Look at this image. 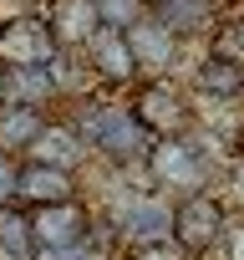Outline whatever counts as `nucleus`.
Masks as SVG:
<instances>
[{
  "label": "nucleus",
  "mask_w": 244,
  "mask_h": 260,
  "mask_svg": "<svg viewBox=\"0 0 244 260\" xmlns=\"http://www.w3.org/2000/svg\"><path fill=\"white\" fill-rule=\"evenodd\" d=\"M82 51H87V61H92L107 82H133V77H138L128 41H122V31H112V26H97V31H92V41H87Z\"/></svg>",
  "instance_id": "ddd939ff"
},
{
  "label": "nucleus",
  "mask_w": 244,
  "mask_h": 260,
  "mask_svg": "<svg viewBox=\"0 0 244 260\" xmlns=\"http://www.w3.org/2000/svg\"><path fill=\"white\" fill-rule=\"evenodd\" d=\"M112 224H117L122 240L153 245V240H168V235H173V209H168L163 199H153V194H128V199L117 204Z\"/></svg>",
  "instance_id": "0eeeda50"
},
{
  "label": "nucleus",
  "mask_w": 244,
  "mask_h": 260,
  "mask_svg": "<svg viewBox=\"0 0 244 260\" xmlns=\"http://www.w3.org/2000/svg\"><path fill=\"white\" fill-rule=\"evenodd\" d=\"M6 97H11V107H31V112H46V107L61 97V77H56V61H51V67H6Z\"/></svg>",
  "instance_id": "9b49d317"
},
{
  "label": "nucleus",
  "mask_w": 244,
  "mask_h": 260,
  "mask_svg": "<svg viewBox=\"0 0 244 260\" xmlns=\"http://www.w3.org/2000/svg\"><path fill=\"white\" fill-rule=\"evenodd\" d=\"M16 199H26L31 209L66 204V199H76V179L61 174V169H46V164H21V174H16Z\"/></svg>",
  "instance_id": "f8f14e48"
},
{
  "label": "nucleus",
  "mask_w": 244,
  "mask_h": 260,
  "mask_svg": "<svg viewBox=\"0 0 244 260\" xmlns=\"http://www.w3.org/2000/svg\"><path fill=\"white\" fill-rule=\"evenodd\" d=\"M148 174L163 184V189H204V179H209V164H204V148L198 143H188V138H158L153 148H148Z\"/></svg>",
  "instance_id": "20e7f679"
},
{
  "label": "nucleus",
  "mask_w": 244,
  "mask_h": 260,
  "mask_svg": "<svg viewBox=\"0 0 244 260\" xmlns=\"http://www.w3.org/2000/svg\"><path fill=\"white\" fill-rule=\"evenodd\" d=\"M41 21L51 26V36H56V46H61V51H82V46L92 41V31L102 26L92 0H46Z\"/></svg>",
  "instance_id": "1a4fd4ad"
},
{
  "label": "nucleus",
  "mask_w": 244,
  "mask_h": 260,
  "mask_svg": "<svg viewBox=\"0 0 244 260\" xmlns=\"http://www.w3.org/2000/svg\"><path fill=\"white\" fill-rule=\"evenodd\" d=\"M0 260H31V219L21 209H0Z\"/></svg>",
  "instance_id": "f3484780"
},
{
  "label": "nucleus",
  "mask_w": 244,
  "mask_h": 260,
  "mask_svg": "<svg viewBox=\"0 0 244 260\" xmlns=\"http://www.w3.org/2000/svg\"><path fill=\"white\" fill-rule=\"evenodd\" d=\"M168 36H198L214 26V0H153L148 11Z\"/></svg>",
  "instance_id": "4468645a"
},
{
  "label": "nucleus",
  "mask_w": 244,
  "mask_h": 260,
  "mask_svg": "<svg viewBox=\"0 0 244 260\" xmlns=\"http://www.w3.org/2000/svg\"><path fill=\"white\" fill-rule=\"evenodd\" d=\"M31 260L41 255H66V250H82L92 245V209L66 199V204H46V209H31Z\"/></svg>",
  "instance_id": "f03ea898"
},
{
  "label": "nucleus",
  "mask_w": 244,
  "mask_h": 260,
  "mask_svg": "<svg viewBox=\"0 0 244 260\" xmlns=\"http://www.w3.org/2000/svg\"><path fill=\"white\" fill-rule=\"evenodd\" d=\"M92 6H97V21L112 31H128L133 21L148 16V0H92Z\"/></svg>",
  "instance_id": "a211bd4d"
},
{
  "label": "nucleus",
  "mask_w": 244,
  "mask_h": 260,
  "mask_svg": "<svg viewBox=\"0 0 244 260\" xmlns=\"http://www.w3.org/2000/svg\"><path fill=\"white\" fill-rule=\"evenodd\" d=\"M16 174H21V164L0 153V209H6V204L16 199Z\"/></svg>",
  "instance_id": "aec40b11"
},
{
  "label": "nucleus",
  "mask_w": 244,
  "mask_h": 260,
  "mask_svg": "<svg viewBox=\"0 0 244 260\" xmlns=\"http://www.w3.org/2000/svg\"><path fill=\"white\" fill-rule=\"evenodd\" d=\"M234 148H239V158H244V127H239V138H234Z\"/></svg>",
  "instance_id": "5701e85b"
},
{
  "label": "nucleus",
  "mask_w": 244,
  "mask_h": 260,
  "mask_svg": "<svg viewBox=\"0 0 244 260\" xmlns=\"http://www.w3.org/2000/svg\"><path fill=\"white\" fill-rule=\"evenodd\" d=\"M71 127H76V122H71ZM76 133H82V143H87V148L107 153L112 164H143V158H148V148H153L148 127H143L128 107H117V102H92Z\"/></svg>",
  "instance_id": "f257e3e1"
},
{
  "label": "nucleus",
  "mask_w": 244,
  "mask_h": 260,
  "mask_svg": "<svg viewBox=\"0 0 244 260\" xmlns=\"http://www.w3.org/2000/svg\"><path fill=\"white\" fill-rule=\"evenodd\" d=\"M219 245L229 250V260H244V224H224V235H219Z\"/></svg>",
  "instance_id": "412c9836"
},
{
  "label": "nucleus",
  "mask_w": 244,
  "mask_h": 260,
  "mask_svg": "<svg viewBox=\"0 0 244 260\" xmlns=\"http://www.w3.org/2000/svg\"><path fill=\"white\" fill-rule=\"evenodd\" d=\"M122 41H128V51H133V67H138V72H168V67H173V56H178V36H168L153 16L133 21L128 31H122Z\"/></svg>",
  "instance_id": "9d476101"
},
{
  "label": "nucleus",
  "mask_w": 244,
  "mask_h": 260,
  "mask_svg": "<svg viewBox=\"0 0 244 260\" xmlns=\"http://www.w3.org/2000/svg\"><path fill=\"white\" fill-rule=\"evenodd\" d=\"M11 107V97H6V67H0V112Z\"/></svg>",
  "instance_id": "4be33fe9"
},
{
  "label": "nucleus",
  "mask_w": 244,
  "mask_h": 260,
  "mask_svg": "<svg viewBox=\"0 0 244 260\" xmlns=\"http://www.w3.org/2000/svg\"><path fill=\"white\" fill-rule=\"evenodd\" d=\"M128 260H188V255L178 245H168V240H153V245H133Z\"/></svg>",
  "instance_id": "6ab92c4d"
},
{
  "label": "nucleus",
  "mask_w": 244,
  "mask_h": 260,
  "mask_svg": "<svg viewBox=\"0 0 244 260\" xmlns=\"http://www.w3.org/2000/svg\"><path fill=\"white\" fill-rule=\"evenodd\" d=\"M41 122H46V112H31V107H6V112H0V153H6V158L26 153V148H31V138L41 133Z\"/></svg>",
  "instance_id": "2eb2a0df"
},
{
  "label": "nucleus",
  "mask_w": 244,
  "mask_h": 260,
  "mask_svg": "<svg viewBox=\"0 0 244 260\" xmlns=\"http://www.w3.org/2000/svg\"><path fill=\"white\" fill-rule=\"evenodd\" d=\"M193 77H198V87L209 97H239L244 92V67L239 61H224V56H204Z\"/></svg>",
  "instance_id": "dca6fc26"
},
{
  "label": "nucleus",
  "mask_w": 244,
  "mask_h": 260,
  "mask_svg": "<svg viewBox=\"0 0 244 260\" xmlns=\"http://www.w3.org/2000/svg\"><path fill=\"white\" fill-rule=\"evenodd\" d=\"M128 112L148 127V138H153V143H158V138H183V133H188V122H193L188 102H183L173 87H163V82L143 87V92H138V102H133Z\"/></svg>",
  "instance_id": "423d86ee"
},
{
  "label": "nucleus",
  "mask_w": 244,
  "mask_h": 260,
  "mask_svg": "<svg viewBox=\"0 0 244 260\" xmlns=\"http://www.w3.org/2000/svg\"><path fill=\"white\" fill-rule=\"evenodd\" d=\"M224 204L214 199V194H188L183 204H173V245L183 250V255H198V250H209V245H219V235H224Z\"/></svg>",
  "instance_id": "39448f33"
},
{
  "label": "nucleus",
  "mask_w": 244,
  "mask_h": 260,
  "mask_svg": "<svg viewBox=\"0 0 244 260\" xmlns=\"http://www.w3.org/2000/svg\"><path fill=\"white\" fill-rule=\"evenodd\" d=\"M87 143H82V133L71 122H41V133L31 138V148H26V164H46V169H61V174H71L76 164H87Z\"/></svg>",
  "instance_id": "6e6552de"
},
{
  "label": "nucleus",
  "mask_w": 244,
  "mask_h": 260,
  "mask_svg": "<svg viewBox=\"0 0 244 260\" xmlns=\"http://www.w3.org/2000/svg\"><path fill=\"white\" fill-rule=\"evenodd\" d=\"M56 56L61 46L41 21V11H21L0 21V67H51Z\"/></svg>",
  "instance_id": "7ed1b4c3"
}]
</instances>
